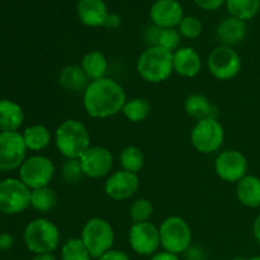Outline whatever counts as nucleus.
Wrapping results in <instances>:
<instances>
[{"label":"nucleus","instance_id":"obj_43","mask_svg":"<svg viewBox=\"0 0 260 260\" xmlns=\"http://www.w3.org/2000/svg\"><path fill=\"white\" fill-rule=\"evenodd\" d=\"M234 260H246V259H243V258H240V256H239V258H235Z\"/></svg>","mask_w":260,"mask_h":260},{"label":"nucleus","instance_id":"obj_25","mask_svg":"<svg viewBox=\"0 0 260 260\" xmlns=\"http://www.w3.org/2000/svg\"><path fill=\"white\" fill-rule=\"evenodd\" d=\"M80 66L84 70L89 80H99L107 76L109 63L108 58L103 52L98 50H93L86 52L80 61Z\"/></svg>","mask_w":260,"mask_h":260},{"label":"nucleus","instance_id":"obj_6","mask_svg":"<svg viewBox=\"0 0 260 260\" xmlns=\"http://www.w3.org/2000/svg\"><path fill=\"white\" fill-rule=\"evenodd\" d=\"M80 239L90 253L91 258L98 259L104 253L113 249L116 235L111 222L102 217H93L84 223Z\"/></svg>","mask_w":260,"mask_h":260},{"label":"nucleus","instance_id":"obj_16","mask_svg":"<svg viewBox=\"0 0 260 260\" xmlns=\"http://www.w3.org/2000/svg\"><path fill=\"white\" fill-rule=\"evenodd\" d=\"M183 18L184 12L178 0H156L150 8V19L159 28H177Z\"/></svg>","mask_w":260,"mask_h":260},{"label":"nucleus","instance_id":"obj_21","mask_svg":"<svg viewBox=\"0 0 260 260\" xmlns=\"http://www.w3.org/2000/svg\"><path fill=\"white\" fill-rule=\"evenodd\" d=\"M58 85L69 93H84L90 80L80 65H68L58 73Z\"/></svg>","mask_w":260,"mask_h":260},{"label":"nucleus","instance_id":"obj_41","mask_svg":"<svg viewBox=\"0 0 260 260\" xmlns=\"http://www.w3.org/2000/svg\"><path fill=\"white\" fill-rule=\"evenodd\" d=\"M32 260H57L55 258L52 253H46V254H35Z\"/></svg>","mask_w":260,"mask_h":260},{"label":"nucleus","instance_id":"obj_20","mask_svg":"<svg viewBox=\"0 0 260 260\" xmlns=\"http://www.w3.org/2000/svg\"><path fill=\"white\" fill-rule=\"evenodd\" d=\"M145 40L149 46H159L170 52L182 47V36L177 28H159L152 24L145 32Z\"/></svg>","mask_w":260,"mask_h":260},{"label":"nucleus","instance_id":"obj_5","mask_svg":"<svg viewBox=\"0 0 260 260\" xmlns=\"http://www.w3.org/2000/svg\"><path fill=\"white\" fill-rule=\"evenodd\" d=\"M160 246L162 250L179 255L190 249L193 240L192 229L184 218L169 216L159 226Z\"/></svg>","mask_w":260,"mask_h":260},{"label":"nucleus","instance_id":"obj_10","mask_svg":"<svg viewBox=\"0 0 260 260\" xmlns=\"http://www.w3.org/2000/svg\"><path fill=\"white\" fill-rule=\"evenodd\" d=\"M30 206V189L20 179L8 178L0 182V212L18 215Z\"/></svg>","mask_w":260,"mask_h":260},{"label":"nucleus","instance_id":"obj_2","mask_svg":"<svg viewBox=\"0 0 260 260\" xmlns=\"http://www.w3.org/2000/svg\"><path fill=\"white\" fill-rule=\"evenodd\" d=\"M55 146L65 159H80L91 146L90 134L81 121L68 118L55 131Z\"/></svg>","mask_w":260,"mask_h":260},{"label":"nucleus","instance_id":"obj_35","mask_svg":"<svg viewBox=\"0 0 260 260\" xmlns=\"http://www.w3.org/2000/svg\"><path fill=\"white\" fill-rule=\"evenodd\" d=\"M196 4L203 10H217L226 3V0H194Z\"/></svg>","mask_w":260,"mask_h":260},{"label":"nucleus","instance_id":"obj_34","mask_svg":"<svg viewBox=\"0 0 260 260\" xmlns=\"http://www.w3.org/2000/svg\"><path fill=\"white\" fill-rule=\"evenodd\" d=\"M179 30L182 38L185 40H197L203 32V24L197 17H192V15H187L182 19L179 25L177 27Z\"/></svg>","mask_w":260,"mask_h":260},{"label":"nucleus","instance_id":"obj_23","mask_svg":"<svg viewBox=\"0 0 260 260\" xmlns=\"http://www.w3.org/2000/svg\"><path fill=\"white\" fill-rule=\"evenodd\" d=\"M24 122L22 107L9 99H0V132H17Z\"/></svg>","mask_w":260,"mask_h":260},{"label":"nucleus","instance_id":"obj_24","mask_svg":"<svg viewBox=\"0 0 260 260\" xmlns=\"http://www.w3.org/2000/svg\"><path fill=\"white\" fill-rule=\"evenodd\" d=\"M184 111L196 122L205 118H217V109L210 99L201 93H192L184 99Z\"/></svg>","mask_w":260,"mask_h":260},{"label":"nucleus","instance_id":"obj_11","mask_svg":"<svg viewBox=\"0 0 260 260\" xmlns=\"http://www.w3.org/2000/svg\"><path fill=\"white\" fill-rule=\"evenodd\" d=\"M213 168L221 180L236 184L245 175H248L249 164L243 152L235 149H228L218 152Z\"/></svg>","mask_w":260,"mask_h":260},{"label":"nucleus","instance_id":"obj_40","mask_svg":"<svg viewBox=\"0 0 260 260\" xmlns=\"http://www.w3.org/2000/svg\"><path fill=\"white\" fill-rule=\"evenodd\" d=\"M253 235L254 239L256 240V243L260 245V213L256 216V218L253 222Z\"/></svg>","mask_w":260,"mask_h":260},{"label":"nucleus","instance_id":"obj_27","mask_svg":"<svg viewBox=\"0 0 260 260\" xmlns=\"http://www.w3.org/2000/svg\"><path fill=\"white\" fill-rule=\"evenodd\" d=\"M121 113L131 123H141L151 113V104L146 98L141 96L127 98Z\"/></svg>","mask_w":260,"mask_h":260},{"label":"nucleus","instance_id":"obj_30","mask_svg":"<svg viewBox=\"0 0 260 260\" xmlns=\"http://www.w3.org/2000/svg\"><path fill=\"white\" fill-rule=\"evenodd\" d=\"M57 205V194L52 188L42 187L30 190V206L38 212H50Z\"/></svg>","mask_w":260,"mask_h":260},{"label":"nucleus","instance_id":"obj_32","mask_svg":"<svg viewBox=\"0 0 260 260\" xmlns=\"http://www.w3.org/2000/svg\"><path fill=\"white\" fill-rule=\"evenodd\" d=\"M154 213V205L147 198H137L129 206V218L134 223L147 222Z\"/></svg>","mask_w":260,"mask_h":260},{"label":"nucleus","instance_id":"obj_29","mask_svg":"<svg viewBox=\"0 0 260 260\" xmlns=\"http://www.w3.org/2000/svg\"><path fill=\"white\" fill-rule=\"evenodd\" d=\"M118 160L121 169L135 173V174H139L145 165L144 151L139 146H135V145H129V146L124 147L121 154H119Z\"/></svg>","mask_w":260,"mask_h":260},{"label":"nucleus","instance_id":"obj_18","mask_svg":"<svg viewBox=\"0 0 260 260\" xmlns=\"http://www.w3.org/2000/svg\"><path fill=\"white\" fill-rule=\"evenodd\" d=\"M246 33H248L246 22L234 17H228L221 20L216 29L220 45L233 48L234 46L240 45L245 40Z\"/></svg>","mask_w":260,"mask_h":260},{"label":"nucleus","instance_id":"obj_36","mask_svg":"<svg viewBox=\"0 0 260 260\" xmlns=\"http://www.w3.org/2000/svg\"><path fill=\"white\" fill-rule=\"evenodd\" d=\"M96 260H131V259H129L128 254L124 253V251L118 250V249H111V250L104 253L102 256H99Z\"/></svg>","mask_w":260,"mask_h":260},{"label":"nucleus","instance_id":"obj_1","mask_svg":"<svg viewBox=\"0 0 260 260\" xmlns=\"http://www.w3.org/2000/svg\"><path fill=\"white\" fill-rule=\"evenodd\" d=\"M127 101L123 86L114 79L106 78L89 83L83 93V107L91 118L106 119L121 113Z\"/></svg>","mask_w":260,"mask_h":260},{"label":"nucleus","instance_id":"obj_42","mask_svg":"<svg viewBox=\"0 0 260 260\" xmlns=\"http://www.w3.org/2000/svg\"><path fill=\"white\" fill-rule=\"evenodd\" d=\"M246 260H260V255L253 256V258H250V259H246Z\"/></svg>","mask_w":260,"mask_h":260},{"label":"nucleus","instance_id":"obj_13","mask_svg":"<svg viewBox=\"0 0 260 260\" xmlns=\"http://www.w3.org/2000/svg\"><path fill=\"white\" fill-rule=\"evenodd\" d=\"M128 243L132 250L139 255H154L160 248L159 228L150 221L132 223L128 231Z\"/></svg>","mask_w":260,"mask_h":260},{"label":"nucleus","instance_id":"obj_26","mask_svg":"<svg viewBox=\"0 0 260 260\" xmlns=\"http://www.w3.org/2000/svg\"><path fill=\"white\" fill-rule=\"evenodd\" d=\"M27 150L29 151H42L50 146L52 141V135L50 129L43 124H32L27 127L22 134Z\"/></svg>","mask_w":260,"mask_h":260},{"label":"nucleus","instance_id":"obj_14","mask_svg":"<svg viewBox=\"0 0 260 260\" xmlns=\"http://www.w3.org/2000/svg\"><path fill=\"white\" fill-rule=\"evenodd\" d=\"M79 160L85 178L90 179L108 177L114 164V157L111 150L98 145L89 147Z\"/></svg>","mask_w":260,"mask_h":260},{"label":"nucleus","instance_id":"obj_31","mask_svg":"<svg viewBox=\"0 0 260 260\" xmlns=\"http://www.w3.org/2000/svg\"><path fill=\"white\" fill-rule=\"evenodd\" d=\"M61 260H91V255L80 238H71L61 246Z\"/></svg>","mask_w":260,"mask_h":260},{"label":"nucleus","instance_id":"obj_4","mask_svg":"<svg viewBox=\"0 0 260 260\" xmlns=\"http://www.w3.org/2000/svg\"><path fill=\"white\" fill-rule=\"evenodd\" d=\"M23 240L28 250L33 254H53L60 246V229L47 218H35L25 226Z\"/></svg>","mask_w":260,"mask_h":260},{"label":"nucleus","instance_id":"obj_33","mask_svg":"<svg viewBox=\"0 0 260 260\" xmlns=\"http://www.w3.org/2000/svg\"><path fill=\"white\" fill-rule=\"evenodd\" d=\"M61 178L68 184H79L85 178L79 159H65L61 167Z\"/></svg>","mask_w":260,"mask_h":260},{"label":"nucleus","instance_id":"obj_15","mask_svg":"<svg viewBox=\"0 0 260 260\" xmlns=\"http://www.w3.org/2000/svg\"><path fill=\"white\" fill-rule=\"evenodd\" d=\"M140 188L139 174L119 169L107 177L104 183V193L116 202L127 201L134 197Z\"/></svg>","mask_w":260,"mask_h":260},{"label":"nucleus","instance_id":"obj_28","mask_svg":"<svg viewBox=\"0 0 260 260\" xmlns=\"http://www.w3.org/2000/svg\"><path fill=\"white\" fill-rule=\"evenodd\" d=\"M225 4L230 17L244 22L253 19L260 9V0H226Z\"/></svg>","mask_w":260,"mask_h":260},{"label":"nucleus","instance_id":"obj_37","mask_svg":"<svg viewBox=\"0 0 260 260\" xmlns=\"http://www.w3.org/2000/svg\"><path fill=\"white\" fill-rule=\"evenodd\" d=\"M14 245V239L10 234L2 233L0 234V251H8Z\"/></svg>","mask_w":260,"mask_h":260},{"label":"nucleus","instance_id":"obj_3","mask_svg":"<svg viewBox=\"0 0 260 260\" xmlns=\"http://www.w3.org/2000/svg\"><path fill=\"white\" fill-rule=\"evenodd\" d=\"M136 70L146 83H164L174 73L173 52L159 46H149L140 53Z\"/></svg>","mask_w":260,"mask_h":260},{"label":"nucleus","instance_id":"obj_39","mask_svg":"<svg viewBox=\"0 0 260 260\" xmlns=\"http://www.w3.org/2000/svg\"><path fill=\"white\" fill-rule=\"evenodd\" d=\"M119 23H121V18H119L118 15L108 14L104 25H106V27H109V28H116V27H118Z\"/></svg>","mask_w":260,"mask_h":260},{"label":"nucleus","instance_id":"obj_12","mask_svg":"<svg viewBox=\"0 0 260 260\" xmlns=\"http://www.w3.org/2000/svg\"><path fill=\"white\" fill-rule=\"evenodd\" d=\"M27 146L22 134L0 132V172L19 169L27 157Z\"/></svg>","mask_w":260,"mask_h":260},{"label":"nucleus","instance_id":"obj_19","mask_svg":"<svg viewBox=\"0 0 260 260\" xmlns=\"http://www.w3.org/2000/svg\"><path fill=\"white\" fill-rule=\"evenodd\" d=\"M76 14L86 27H102L108 17V10L104 0H79Z\"/></svg>","mask_w":260,"mask_h":260},{"label":"nucleus","instance_id":"obj_38","mask_svg":"<svg viewBox=\"0 0 260 260\" xmlns=\"http://www.w3.org/2000/svg\"><path fill=\"white\" fill-rule=\"evenodd\" d=\"M149 260H180L179 255H175V254L169 253V251H157L154 255H151V258Z\"/></svg>","mask_w":260,"mask_h":260},{"label":"nucleus","instance_id":"obj_9","mask_svg":"<svg viewBox=\"0 0 260 260\" xmlns=\"http://www.w3.org/2000/svg\"><path fill=\"white\" fill-rule=\"evenodd\" d=\"M243 68L240 55L228 46H217L207 57V69L211 75L221 81H228L239 75Z\"/></svg>","mask_w":260,"mask_h":260},{"label":"nucleus","instance_id":"obj_7","mask_svg":"<svg viewBox=\"0 0 260 260\" xmlns=\"http://www.w3.org/2000/svg\"><path fill=\"white\" fill-rule=\"evenodd\" d=\"M225 129L215 117L197 121L190 131V144L200 154H215L222 147Z\"/></svg>","mask_w":260,"mask_h":260},{"label":"nucleus","instance_id":"obj_8","mask_svg":"<svg viewBox=\"0 0 260 260\" xmlns=\"http://www.w3.org/2000/svg\"><path fill=\"white\" fill-rule=\"evenodd\" d=\"M56 167L50 157L33 155L27 157L19 168V179L32 189L48 187L55 177Z\"/></svg>","mask_w":260,"mask_h":260},{"label":"nucleus","instance_id":"obj_17","mask_svg":"<svg viewBox=\"0 0 260 260\" xmlns=\"http://www.w3.org/2000/svg\"><path fill=\"white\" fill-rule=\"evenodd\" d=\"M202 57L193 47L182 46L173 52V69L182 78H196L202 71Z\"/></svg>","mask_w":260,"mask_h":260},{"label":"nucleus","instance_id":"obj_22","mask_svg":"<svg viewBox=\"0 0 260 260\" xmlns=\"http://www.w3.org/2000/svg\"><path fill=\"white\" fill-rule=\"evenodd\" d=\"M236 198L248 208L260 207V178L256 175H245L236 183Z\"/></svg>","mask_w":260,"mask_h":260}]
</instances>
